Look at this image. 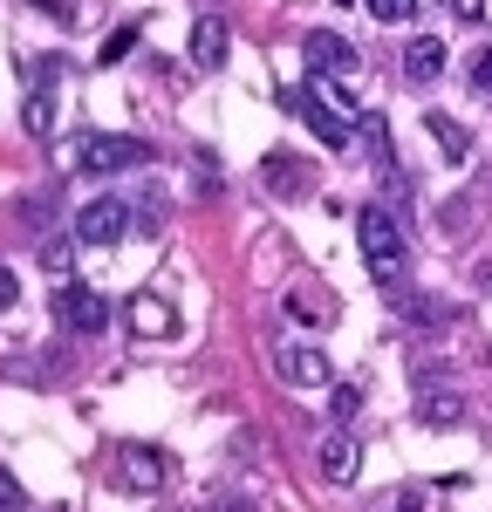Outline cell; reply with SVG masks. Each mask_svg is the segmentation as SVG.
I'll return each instance as SVG.
<instances>
[{
	"mask_svg": "<svg viewBox=\"0 0 492 512\" xmlns=\"http://www.w3.org/2000/svg\"><path fill=\"white\" fill-rule=\"evenodd\" d=\"M137 164H151V144L144 137H82L76 151V171H96V178H117V171H137Z\"/></svg>",
	"mask_w": 492,
	"mask_h": 512,
	"instance_id": "7a4b0ae2",
	"label": "cell"
},
{
	"mask_svg": "<svg viewBox=\"0 0 492 512\" xmlns=\"http://www.w3.org/2000/svg\"><path fill=\"white\" fill-rule=\"evenodd\" d=\"M14 301H21V280H14L7 267H0V308H14Z\"/></svg>",
	"mask_w": 492,
	"mask_h": 512,
	"instance_id": "7402d4cb",
	"label": "cell"
},
{
	"mask_svg": "<svg viewBox=\"0 0 492 512\" xmlns=\"http://www.w3.org/2000/svg\"><path fill=\"white\" fill-rule=\"evenodd\" d=\"M417 417H424V424H458V417H465V396L458 390H424L417 396Z\"/></svg>",
	"mask_w": 492,
	"mask_h": 512,
	"instance_id": "8fae6325",
	"label": "cell"
},
{
	"mask_svg": "<svg viewBox=\"0 0 492 512\" xmlns=\"http://www.w3.org/2000/svg\"><path fill=\"white\" fill-rule=\"evenodd\" d=\"M260 178H267V185H274L281 198H301V192H308V178H301V164L287 158V151H267V164H260Z\"/></svg>",
	"mask_w": 492,
	"mask_h": 512,
	"instance_id": "30bf717a",
	"label": "cell"
},
{
	"mask_svg": "<svg viewBox=\"0 0 492 512\" xmlns=\"http://www.w3.org/2000/svg\"><path fill=\"white\" fill-rule=\"evenodd\" d=\"M48 308H55V321H62V328H76V335H96V328L110 321V301H103L96 287H82V280H62Z\"/></svg>",
	"mask_w": 492,
	"mask_h": 512,
	"instance_id": "3957f363",
	"label": "cell"
},
{
	"mask_svg": "<svg viewBox=\"0 0 492 512\" xmlns=\"http://www.w3.org/2000/svg\"><path fill=\"white\" fill-rule=\"evenodd\" d=\"M123 233H130V205H123V198H89V205L76 212L82 246H117Z\"/></svg>",
	"mask_w": 492,
	"mask_h": 512,
	"instance_id": "277c9868",
	"label": "cell"
},
{
	"mask_svg": "<svg viewBox=\"0 0 492 512\" xmlns=\"http://www.w3.org/2000/svg\"><path fill=\"white\" fill-rule=\"evenodd\" d=\"M328 403H335V417H356V410H363V390H349V383H335V390H328Z\"/></svg>",
	"mask_w": 492,
	"mask_h": 512,
	"instance_id": "d6986e66",
	"label": "cell"
},
{
	"mask_svg": "<svg viewBox=\"0 0 492 512\" xmlns=\"http://www.w3.org/2000/svg\"><path fill=\"white\" fill-rule=\"evenodd\" d=\"M130 48H137V28H130V21H123L117 35L103 41V62H123V55H130Z\"/></svg>",
	"mask_w": 492,
	"mask_h": 512,
	"instance_id": "ac0fdd59",
	"label": "cell"
},
{
	"mask_svg": "<svg viewBox=\"0 0 492 512\" xmlns=\"http://www.w3.org/2000/svg\"><path fill=\"white\" fill-rule=\"evenodd\" d=\"M356 472H363V444H356L349 431L322 437V478H328V485H349Z\"/></svg>",
	"mask_w": 492,
	"mask_h": 512,
	"instance_id": "8992f818",
	"label": "cell"
},
{
	"mask_svg": "<svg viewBox=\"0 0 492 512\" xmlns=\"http://www.w3.org/2000/svg\"><path fill=\"white\" fill-rule=\"evenodd\" d=\"M404 76L410 82H438V76H445V41H438V35L410 41V48H404Z\"/></svg>",
	"mask_w": 492,
	"mask_h": 512,
	"instance_id": "ba28073f",
	"label": "cell"
},
{
	"mask_svg": "<svg viewBox=\"0 0 492 512\" xmlns=\"http://www.w3.org/2000/svg\"><path fill=\"white\" fill-rule=\"evenodd\" d=\"M219 512H260V506H253V499H226Z\"/></svg>",
	"mask_w": 492,
	"mask_h": 512,
	"instance_id": "603a6c76",
	"label": "cell"
},
{
	"mask_svg": "<svg viewBox=\"0 0 492 512\" xmlns=\"http://www.w3.org/2000/svg\"><path fill=\"white\" fill-rule=\"evenodd\" d=\"M308 62L315 76H356V48L342 35H308Z\"/></svg>",
	"mask_w": 492,
	"mask_h": 512,
	"instance_id": "52a82bcc",
	"label": "cell"
},
{
	"mask_svg": "<svg viewBox=\"0 0 492 512\" xmlns=\"http://www.w3.org/2000/svg\"><path fill=\"white\" fill-rule=\"evenodd\" d=\"M451 7H458V14H465V21H472V14H479V0H451Z\"/></svg>",
	"mask_w": 492,
	"mask_h": 512,
	"instance_id": "cb8c5ba5",
	"label": "cell"
},
{
	"mask_svg": "<svg viewBox=\"0 0 492 512\" xmlns=\"http://www.w3.org/2000/svg\"><path fill=\"white\" fill-rule=\"evenodd\" d=\"M356 239H363V260H369V274H376V280H404L410 246H404V226H397V212L369 205L363 219H356Z\"/></svg>",
	"mask_w": 492,
	"mask_h": 512,
	"instance_id": "6da1fadb",
	"label": "cell"
},
{
	"mask_svg": "<svg viewBox=\"0 0 492 512\" xmlns=\"http://www.w3.org/2000/svg\"><path fill=\"white\" fill-rule=\"evenodd\" d=\"M21 123H28V137H48V123H55V103H48V96H28V110H21Z\"/></svg>",
	"mask_w": 492,
	"mask_h": 512,
	"instance_id": "2e32d148",
	"label": "cell"
},
{
	"mask_svg": "<svg viewBox=\"0 0 492 512\" xmlns=\"http://www.w3.org/2000/svg\"><path fill=\"white\" fill-rule=\"evenodd\" d=\"M226 21H219V14H205L199 28H192V62H199V69H219V62H226Z\"/></svg>",
	"mask_w": 492,
	"mask_h": 512,
	"instance_id": "9c48e42d",
	"label": "cell"
},
{
	"mask_svg": "<svg viewBox=\"0 0 492 512\" xmlns=\"http://www.w3.org/2000/svg\"><path fill=\"white\" fill-rule=\"evenodd\" d=\"M69 253H76L69 239H48V246H41V267H48V274H69Z\"/></svg>",
	"mask_w": 492,
	"mask_h": 512,
	"instance_id": "e0dca14e",
	"label": "cell"
},
{
	"mask_svg": "<svg viewBox=\"0 0 492 512\" xmlns=\"http://www.w3.org/2000/svg\"><path fill=\"white\" fill-rule=\"evenodd\" d=\"M281 376L294 383V390H328L335 376H328V355L322 349H301V342H287L281 349Z\"/></svg>",
	"mask_w": 492,
	"mask_h": 512,
	"instance_id": "5b68a950",
	"label": "cell"
},
{
	"mask_svg": "<svg viewBox=\"0 0 492 512\" xmlns=\"http://www.w3.org/2000/svg\"><path fill=\"white\" fill-rule=\"evenodd\" d=\"M123 472H130V485H158V458H151V451H144V444H130V451H123Z\"/></svg>",
	"mask_w": 492,
	"mask_h": 512,
	"instance_id": "5bb4252c",
	"label": "cell"
},
{
	"mask_svg": "<svg viewBox=\"0 0 492 512\" xmlns=\"http://www.w3.org/2000/svg\"><path fill=\"white\" fill-rule=\"evenodd\" d=\"M130 321H137V335H171V308H164L158 294H137L130 301Z\"/></svg>",
	"mask_w": 492,
	"mask_h": 512,
	"instance_id": "4fadbf2b",
	"label": "cell"
},
{
	"mask_svg": "<svg viewBox=\"0 0 492 512\" xmlns=\"http://www.w3.org/2000/svg\"><path fill=\"white\" fill-rule=\"evenodd\" d=\"M472 89H492V41L472 55Z\"/></svg>",
	"mask_w": 492,
	"mask_h": 512,
	"instance_id": "44dd1931",
	"label": "cell"
},
{
	"mask_svg": "<svg viewBox=\"0 0 492 512\" xmlns=\"http://www.w3.org/2000/svg\"><path fill=\"white\" fill-rule=\"evenodd\" d=\"M0 512H28V492L14 485V472H0Z\"/></svg>",
	"mask_w": 492,
	"mask_h": 512,
	"instance_id": "ffe728a7",
	"label": "cell"
},
{
	"mask_svg": "<svg viewBox=\"0 0 492 512\" xmlns=\"http://www.w3.org/2000/svg\"><path fill=\"white\" fill-rule=\"evenodd\" d=\"M424 123H431V137H438V151H445L451 164H465V158H472V137H465V123L438 117V110H431V117H424Z\"/></svg>",
	"mask_w": 492,
	"mask_h": 512,
	"instance_id": "7c38bea8",
	"label": "cell"
},
{
	"mask_svg": "<svg viewBox=\"0 0 492 512\" xmlns=\"http://www.w3.org/2000/svg\"><path fill=\"white\" fill-rule=\"evenodd\" d=\"M376 21H390V28H404V21H417V0H363Z\"/></svg>",
	"mask_w": 492,
	"mask_h": 512,
	"instance_id": "9a60e30c",
	"label": "cell"
}]
</instances>
